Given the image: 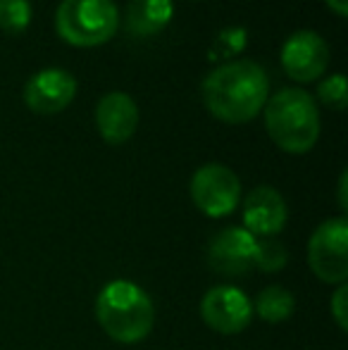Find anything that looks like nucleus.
<instances>
[{
	"label": "nucleus",
	"mask_w": 348,
	"mask_h": 350,
	"mask_svg": "<svg viewBox=\"0 0 348 350\" xmlns=\"http://www.w3.org/2000/svg\"><path fill=\"white\" fill-rule=\"evenodd\" d=\"M200 93L210 115L227 124H246L267 103L269 79L258 62L232 60L203 79Z\"/></svg>",
	"instance_id": "1"
},
{
	"label": "nucleus",
	"mask_w": 348,
	"mask_h": 350,
	"mask_svg": "<svg viewBox=\"0 0 348 350\" xmlns=\"http://www.w3.org/2000/svg\"><path fill=\"white\" fill-rule=\"evenodd\" d=\"M96 319L112 341L134 346L153 332L155 308L150 295L139 284L117 279L105 284L98 293Z\"/></svg>",
	"instance_id": "2"
},
{
	"label": "nucleus",
	"mask_w": 348,
	"mask_h": 350,
	"mask_svg": "<svg viewBox=\"0 0 348 350\" xmlns=\"http://www.w3.org/2000/svg\"><path fill=\"white\" fill-rule=\"evenodd\" d=\"M265 126L284 152L303 155L320 139L315 98L303 88H282L265 103Z\"/></svg>",
	"instance_id": "3"
},
{
	"label": "nucleus",
	"mask_w": 348,
	"mask_h": 350,
	"mask_svg": "<svg viewBox=\"0 0 348 350\" xmlns=\"http://www.w3.org/2000/svg\"><path fill=\"white\" fill-rule=\"evenodd\" d=\"M120 27L115 0H62L55 12L60 38L79 48H93L110 41Z\"/></svg>",
	"instance_id": "4"
},
{
	"label": "nucleus",
	"mask_w": 348,
	"mask_h": 350,
	"mask_svg": "<svg viewBox=\"0 0 348 350\" xmlns=\"http://www.w3.org/2000/svg\"><path fill=\"white\" fill-rule=\"evenodd\" d=\"M308 265L325 284H346L348 279V221L346 217L322 221L308 241Z\"/></svg>",
	"instance_id": "5"
},
{
	"label": "nucleus",
	"mask_w": 348,
	"mask_h": 350,
	"mask_svg": "<svg viewBox=\"0 0 348 350\" xmlns=\"http://www.w3.org/2000/svg\"><path fill=\"white\" fill-rule=\"evenodd\" d=\"M191 200L205 217H227L241 200V181L229 167L210 162L191 176Z\"/></svg>",
	"instance_id": "6"
},
{
	"label": "nucleus",
	"mask_w": 348,
	"mask_h": 350,
	"mask_svg": "<svg viewBox=\"0 0 348 350\" xmlns=\"http://www.w3.org/2000/svg\"><path fill=\"white\" fill-rule=\"evenodd\" d=\"M200 317L213 332L234 336L248 329L253 319V303L237 286H215L200 300Z\"/></svg>",
	"instance_id": "7"
},
{
	"label": "nucleus",
	"mask_w": 348,
	"mask_h": 350,
	"mask_svg": "<svg viewBox=\"0 0 348 350\" xmlns=\"http://www.w3.org/2000/svg\"><path fill=\"white\" fill-rule=\"evenodd\" d=\"M258 239L241 226H229L213 236L208 245V267L227 279L246 277L256 267Z\"/></svg>",
	"instance_id": "8"
},
{
	"label": "nucleus",
	"mask_w": 348,
	"mask_h": 350,
	"mask_svg": "<svg viewBox=\"0 0 348 350\" xmlns=\"http://www.w3.org/2000/svg\"><path fill=\"white\" fill-rule=\"evenodd\" d=\"M330 46L317 31L301 29L282 48V67L293 81H315L330 67Z\"/></svg>",
	"instance_id": "9"
},
{
	"label": "nucleus",
	"mask_w": 348,
	"mask_h": 350,
	"mask_svg": "<svg viewBox=\"0 0 348 350\" xmlns=\"http://www.w3.org/2000/svg\"><path fill=\"white\" fill-rule=\"evenodd\" d=\"M77 93V79L62 67H48L36 72L24 86V103L36 115H57Z\"/></svg>",
	"instance_id": "10"
},
{
	"label": "nucleus",
	"mask_w": 348,
	"mask_h": 350,
	"mask_svg": "<svg viewBox=\"0 0 348 350\" xmlns=\"http://www.w3.org/2000/svg\"><path fill=\"white\" fill-rule=\"evenodd\" d=\"M286 203L272 186H258L243 200V229L256 239H274L286 224Z\"/></svg>",
	"instance_id": "11"
},
{
	"label": "nucleus",
	"mask_w": 348,
	"mask_h": 350,
	"mask_svg": "<svg viewBox=\"0 0 348 350\" xmlns=\"http://www.w3.org/2000/svg\"><path fill=\"white\" fill-rule=\"evenodd\" d=\"M96 126L103 141L110 146L126 143L139 126V107H136L134 98L122 91L103 96L96 105Z\"/></svg>",
	"instance_id": "12"
},
{
	"label": "nucleus",
	"mask_w": 348,
	"mask_h": 350,
	"mask_svg": "<svg viewBox=\"0 0 348 350\" xmlns=\"http://www.w3.org/2000/svg\"><path fill=\"white\" fill-rule=\"evenodd\" d=\"M174 14L172 0H131L126 8V31L148 38L160 33Z\"/></svg>",
	"instance_id": "13"
},
{
	"label": "nucleus",
	"mask_w": 348,
	"mask_h": 350,
	"mask_svg": "<svg viewBox=\"0 0 348 350\" xmlns=\"http://www.w3.org/2000/svg\"><path fill=\"white\" fill-rule=\"evenodd\" d=\"M293 310H296V298L291 291H286L279 284L263 288L256 298V305H253V312L267 324L286 322L293 314Z\"/></svg>",
	"instance_id": "14"
},
{
	"label": "nucleus",
	"mask_w": 348,
	"mask_h": 350,
	"mask_svg": "<svg viewBox=\"0 0 348 350\" xmlns=\"http://www.w3.org/2000/svg\"><path fill=\"white\" fill-rule=\"evenodd\" d=\"M31 24L29 0H0V29L8 33H22Z\"/></svg>",
	"instance_id": "15"
},
{
	"label": "nucleus",
	"mask_w": 348,
	"mask_h": 350,
	"mask_svg": "<svg viewBox=\"0 0 348 350\" xmlns=\"http://www.w3.org/2000/svg\"><path fill=\"white\" fill-rule=\"evenodd\" d=\"M286 248L284 243H279L277 239H258V250H256V267L265 274L282 272L286 267Z\"/></svg>",
	"instance_id": "16"
},
{
	"label": "nucleus",
	"mask_w": 348,
	"mask_h": 350,
	"mask_svg": "<svg viewBox=\"0 0 348 350\" xmlns=\"http://www.w3.org/2000/svg\"><path fill=\"white\" fill-rule=\"evenodd\" d=\"M317 98H320L325 105L334 107V110H346L348 103V86L344 74H332L330 79L317 86Z\"/></svg>",
	"instance_id": "17"
},
{
	"label": "nucleus",
	"mask_w": 348,
	"mask_h": 350,
	"mask_svg": "<svg viewBox=\"0 0 348 350\" xmlns=\"http://www.w3.org/2000/svg\"><path fill=\"white\" fill-rule=\"evenodd\" d=\"M332 317H334V322L339 324L341 332H346L348 329V288H346V284H341L339 288L334 291V295H332Z\"/></svg>",
	"instance_id": "18"
},
{
	"label": "nucleus",
	"mask_w": 348,
	"mask_h": 350,
	"mask_svg": "<svg viewBox=\"0 0 348 350\" xmlns=\"http://www.w3.org/2000/svg\"><path fill=\"white\" fill-rule=\"evenodd\" d=\"M243 43H246V33L243 29H224L217 38V55H229L234 51H241Z\"/></svg>",
	"instance_id": "19"
},
{
	"label": "nucleus",
	"mask_w": 348,
	"mask_h": 350,
	"mask_svg": "<svg viewBox=\"0 0 348 350\" xmlns=\"http://www.w3.org/2000/svg\"><path fill=\"white\" fill-rule=\"evenodd\" d=\"M346 181H348V172H341L339 176V208L348 210V198H346Z\"/></svg>",
	"instance_id": "20"
},
{
	"label": "nucleus",
	"mask_w": 348,
	"mask_h": 350,
	"mask_svg": "<svg viewBox=\"0 0 348 350\" xmlns=\"http://www.w3.org/2000/svg\"><path fill=\"white\" fill-rule=\"evenodd\" d=\"M327 5H330L339 17H346L348 14V0H327Z\"/></svg>",
	"instance_id": "21"
}]
</instances>
